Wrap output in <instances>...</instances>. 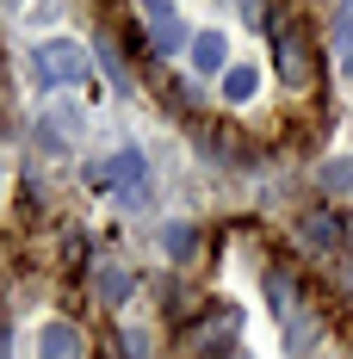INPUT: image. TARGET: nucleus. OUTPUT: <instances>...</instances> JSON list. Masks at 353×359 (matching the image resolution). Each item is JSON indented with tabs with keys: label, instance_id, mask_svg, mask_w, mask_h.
Wrapping results in <instances>:
<instances>
[{
	"label": "nucleus",
	"instance_id": "5",
	"mask_svg": "<svg viewBox=\"0 0 353 359\" xmlns=\"http://www.w3.org/2000/svg\"><path fill=\"white\" fill-rule=\"evenodd\" d=\"M260 291H267V304H273V316H279L285 328H291L298 316H304V297H298V285H291V273H285V266H267Z\"/></svg>",
	"mask_w": 353,
	"mask_h": 359
},
{
	"label": "nucleus",
	"instance_id": "13",
	"mask_svg": "<svg viewBox=\"0 0 353 359\" xmlns=\"http://www.w3.org/2000/svg\"><path fill=\"white\" fill-rule=\"evenodd\" d=\"M317 180L328 186V192H353V155H335V161H322Z\"/></svg>",
	"mask_w": 353,
	"mask_h": 359
},
{
	"label": "nucleus",
	"instance_id": "8",
	"mask_svg": "<svg viewBox=\"0 0 353 359\" xmlns=\"http://www.w3.org/2000/svg\"><path fill=\"white\" fill-rule=\"evenodd\" d=\"M298 236H304V248H317V254H335L341 248V223L328 211H310L304 223H298Z\"/></svg>",
	"mask_w": 353,
	"mask_h": 359
},
{
	"label": "nucleus",
	"instance_id": "9",
	"mask_svg": "<svg viewBox=\"0 0 353 359\" xmlns=\"http://www.w3.org/2000/svg\"><path fill=\"white\" fill-rule=\"evenodd\" d=\"M229 62V43H223V32H192V69L199 74H217Z\"/></svg>",
	"mask_w": 353,
	"mask_h": 359
},
{
	"label": "nucleus",
	"instance_id": "12",
	"mask_svg": "<svg viewBox=\"0 0 353 359\" xmlns=\"http://www.w3.org/2000/svg\"><path fill=\"white\" fill-rule=\"evenodd\" d=\"M192 248H199L192 223H161V254H168V260H192Z\"/></svg>",
	"mask_w": 353,
	"mask_h": 359
},
{
	"label": "nucleus",
	"instance_id": "7",
	"mask_svg": "<svg viewBox=\"0 0 353 359\" xmlns=\"http://www.w3.org/2000/svg\"><path fill=\"white\" fill-rule=\"evenodd\" d=\"M37 359H81V328L74 323H44L37 328Z\"/></svg>",
	"mask_w": 353,
	"mask_h": 359
},
{
	"label": "nucleus",
	"instance_id": "6",
	"mask_svg": "<svg viewBox=\"0 0 353 359\" xmlns=\"http://www.w3.org/2000/svg\"><path fill=\"white\" fill-rule=\"evenodd\" d=\"M131 291H137V273H131L124 260H100V266H93V297H100V304H112V310H118Z\"/></svg>",
	"mask_w": 353,
	"mask_h": 359
},
{
	"label": "nucleus",
	"instance_id": "1",
	"mask_svg": "<svg viewBox=\"0 0 353 359\" xmlns=\"http://www.w3.org/2000/svg\"><path fill=\"white\" fill-rule=\"evenodd\" d=\"M32 69H37L44 87H81V81H93V62H87V50L74 37H44L32 50Z\"/></svg>",
	"mask_w": 353,
	"mask_h": 359
},
{
	"label": "nucleus",
	"instance_id": "2",
	"mask_svg": "<svg viewBox=\"0 0 353 359\" xmlns=\"http://www.w3.org/2000/svg\"><path fill=\"white\" fill-rule=\"evenodd\" d=\"M273 69H279L285 87H310L317 81V43L310 32H298V25H285V13H273Z\"/></svg>",
	"mask_w": 353,
	"mask_h": 359
},
{
	"label": "nucleus",
	"instance_id": "15",
	"mask_svg": "<svg viewBox=\"0 0 353 359\" xmlns=\"http://www.w3.org/2000/svg\"><path fill=\"white\" fill-rule=\"evenodd\" d=\"M100 62H106L112 87H118V93H131V69H124V56H118V43H100Z\"/></svg>",
	"mask_w": 353,
	"mask_h": 359
},
{
	"label": "nucleus",
	"instance_id": "3",
	"mask_svg": "<svg viewBox=\"0 0 353 359\" xmlns=\"http://www.w3.org/2000/svg\"><path fill=\"white\" fill-rule=\"evenodd\" d=\"M142 25H149V50L155 56H180V50H192V32H186V13L180 6H142Z\"/></svg>",
	"mask_w": 353,
	"mask_h": 359
},
{
	"label": "nucleus",
	"instance_id": "11",
	"mask_svg": "<svg viewBox=\"0 0 353 359\" xmlns=\"http://www.w3.org/2000/svg\"><path fill=\"white\" fill-rule=\"evenodd\" d=\"M74 130H81V111H50L44 118V149H69Z\"/></svg>",
	"mask_w": 353,
	"mask_h": 359
},
{
	"label": "nucleus",
	"instance_id": "14",
	"mask_svg": "<svg viewBox=\"0 0 353 359\" xmlns=\"http://www.w3.org/2000/svg\"><path fill=\"white\" fill-rule=\"evenodd\" d=\"M118 353H124V359H155V347H149V328H118Z\"/></svg>",
	"mask_w": 353,
	"mask_h": 359
},
{
	"label": "nucleus",
	"instance_id": "4",
	"mask_svg": "<svg viewBox=\"0 0 353 359\" xmlns=\"http://www.w3.org/2000/svg\"><path fill=\"white\" fill-rule=\"evenodd\" d=\"M93 180L100 186H124V192H142V180H149V161H142L137 143H124L118 155H106L100 168H93Z\"/></svg>",
	"mask_w": 353,
	"mask_h": 359
},
{
	"label": "nucleus",
	"instance_id": "16",
	"mask_svg": "<svg viewBox=\"0 0 353 359\" xmlns=\"http://www.w3.org/2000/svg\"><path fill=\"white\" fill-rule=\"evenodd\" d=\"M0 359H6V334H0Z\"/></svg>",
	"mask_w": 353,
	"mask_h": 359
},
{
	"label": "nucleus",
	"instance_id": "10",
	"mask_svg": "<svg viewBox=\"0 0 353 359\" xmlns=\"http://www.w3.org/2000/svg\"><path fill=\"white\" fill-rule=\"evenodd\" d=\"M254 93H260V69H254V62H236V69H223V100H229V106H248Z\"/></svg>",
	"mask_w": 353,
	"mask_h": 359
}]
</instances>
